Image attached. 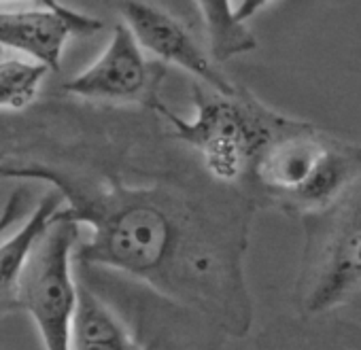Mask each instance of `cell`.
Returning a JSON list of instances; mask_svg holds the SVG:
<instances>
[{"label": "cell", "mask_w": 361, "mask_h": 350, "mask_svg": "<svg viewBox=\"0 0 361 350\" xmlns=\"http://www.w3.org/2000/svg\"><path fill=\"white\" fill-rule=\"evenodd\" d=\"M49 73L39 62L24 60H0V108H24L28 106Z\"/></svg>", "instance_id": "4fadbf2b"}, {"label": "cell", "mask_w": 361, "mask_h": 350, "mask_svg": "<svg viewBox=\"0 0 361 350\" xmlns=\"http://www.w3.org/2000/svg\"><path fill=\"white\" fill-rule=\"evenodd\" d=\"M192 94L196 104L192 121L178 117L161 102L153 111L168 121L174 140L198 151L211 181L238 192L247 189L259 155L295 119L270 111L240 85L232 94H219L194 83Z\"/></svg>", "instance_id": "3957f363"}, {"label": "cell", "mask_w": 361, "mask_h": 350, "mask_svg": "<svg viewBox=\"0 0 361 350\" xmlns=\"http://www.w3.org/2000/svg\"><path fill=\"white\" fill-rule=\"evenodd\" d=\"M64 200L58 192H49L39 206L30 213L20 230H16L9 238H0V316L16 314L20 310V291L22 278L28 265V259L51 225L54 215L62 208Z\"/></svg>", "instance_id": "ba28073f"}, {"label": "cell", "mask_w": 361, "mask_h": 350, "mask_svg": "<svg viewBox=\"0 0 361 350\" xmlns=\"http://www.w3.org/2000/svg\"><path fill=\"white\" fill-rule=\"evenodd\" d=\"M262 350H361V331L344 323L312 325L304 318L268 333Z\"/></svg>", "instance_id": "7c38bea8"}, {"label": "cell", "mask_w": 361, "mask_h": 350, "mask_svg": "<svg viewBox=\"0 0 361 350\" xmlns=\"http://www.w3.org/2000/svg\"><path fill=\"white\" fill-rule=\"evenodd\" d=\"M79 238L81 227L56 213L51 225L39 238L22 278L20 310L32 316L45 350H71L77 312L73 255Z\"/></svg>", "instance_id": "5b68a950"}, {"label": "cell", "mask_w": 361, "mask_h": 350, "mask_svg": "<svg viewBox=\"0 0 361 350\" xmlns=\"http://www.w3.org/2000/svg\"><path fill=\"white\" fill-rule=\"evenodd\" d=\"M71 350H145V346L90 285L79 282Z\"/></svg>", "instance_id": "30bf717a"}, {"label": "cell", "mask_w": 361, "mask_h": 350, "mask_svg": "<svg viewBox=\"0 0 361 350\" xmlns=\"http://www.w3.org/2000/svg\"><path fill=\"white\" fill-rule=\"evenodd\" d=\"M202 18L209 54L215 64L257 49V39L234 15L230 0H194Z\"/></svg>", "instance_id": "8fae6325"}, {"label": "cell", "mask_w": 361, "mask_h": 350, "mask_svg": "<svg viewBox=\"0 0 361 350\" xmlns=\"http://www.w3.org/2000/svg\"><path fill=\"white\" fill-rule=\"evenodd\" d=\"M161 62H147L132 32L117 24L104 54L83 73L64 83V92L111 102H140L149 108L159 104Z\"/></svg>", "instance_id": "52a82bcc"}, {"label": "cell", "mask_w": 361, "mask_h": 350, "mask_svg": "<svg viewBox=\"0 0 361 350\" xmlns=\"http://www.w3.org/2000/svg\"><path fill=\"white\" fill-rule=\"evenodd\" d=\"M0 179H7V159L0 161ZM26 206V196L24 192H13V196L9 198V202L5 204V211L0 215V234H5L7 230H11V225L22 217Z\"/></svg>", "instance_id": "9a60e30c"}, {"label": "cell", "mask_w": 361, "mask_h": 350, "mask_svg": "<svg viewBox=\"0 0 361 350\" xmlns=\"http://www.w3.org/2000/svg\"><path fill=\"white\" fill-rule=\"evenodd\" d=\"M361 181V146L295 121L259 155L245 196L298 217L336 204Z\"/></svg>", "instance_id": "7a4b0ae2"}, {"label": "cell", "mask_w": 361, "mask_h": 350, "mask_svg": "<svg viewBox=\"0 0 361 350\" xmlns=\"http://www.w3.org/2000/svg\"><path fill=\"white\" fill-rule=\"evenodd\" d=\"M7 179L45 181L64 200L58 217L87 227L77 242L79 265H100L147 282L159 295L196 308L230 335L251 329L245 282L253 202L157 179L132 185L115 172H85L7 157Z\"/></svg>", "instance_id": "6da1fadb"}, {"label": "cell", "mask_w": 361, "mask_h": 350, "mask_svg": "<svg viewBox=\"0 0 361 350\" xmlns=\"http://www.w3.org/2000/svg\"><path fill=\"white\" fill-rule=\"evenodd\" d=\"M300 219L304 249L293 295L304 318H319L361 295V181L336 204Z\"/></svg>", "instance_id": "277c9868"}, {"label": "cell", "mask_w": 361, "mask_h": 350, "mask_svg": "<svg viewBox=\"0 0 361 350\" xmlns=\"http://www.w3.org/2000/svg\"><path fill=\"white\" fill-rule=\"evenodd\" d=\"M270 0H243V3L238 5V9L234 11V15L240 24H245L251 15H255L259 9H264Z\"/></svg>", "instance_id": "2e32d148"}, {"label": "cell", "mask_w": 361, "mask_h": 350, "mask_svg": "<svg viewBox=\"0 0 361 350\" xmlns=\"http://www.w3.org/2000/svg\"><path fill=\"white\" fill-rule=\"evenodd\" d=\"M109 5L121 15V24L132 32L138 47L155 54L161 64L180 66L219 94L236 89L213 62L188 15H180L161 0H109Z\"/></svg>", "instance_id": "8992f818"}, {"label": "cell", "mask_w": 361, "mask_h": 350, "mask_svg": "<svg viewBox=\"0 0 361 350\" xmlns=\"http://www.w3.org/2000/svg\"><path fill=\"white\" fill-rule=\"evenodd\" d=\"M71 35V24L47 9L0 11V49L24 51L49 70H60L62 49Z\"/></svg>", "instance_id": "9c48e42d"}, {"label": "cell", "mask_w": 361, "mask_h": 350, "mask_svg": "<svg viewBox=\"0 0 361 350\" xmlns=\"http://www.w3.org/2000/svg\"><path fill=\"white\" fill-rule=\"evenodd\" d=\"M3 159H7V153H5V151H0V161H3Z\"/></svg>", "instance_id": "e0dca14e"}, {"label": "cell", "mask_w": 361, "mask_h": 350, "mask_svg": "<svg viewBox=\"0 0 361 350\" xmlns=\"http://www.w3.org/2000/svg\"><path fill=\"white\" fill-rule=\"evenodd\" d=\"M0 56H3V49H0Z\"/></svg>", "instance_id": "ac0fdd59"}, {"label": "cell", "mask_w": 361, "mask_h": 350, "mask_svg": "<svg viewBox=\"0 0 361 350\" xmlns=\"http://www.w3.org/2000/svg\"><path fill=\"white\" fill-rule=\"evenodd\" d=\"M3 236H5V234H0V238H3Z\"/></svg>", "instance_id": "d6986e66"}, {"label": "cell", "mask_w": 361, "mask_h": 350, "mask_svg": "<svg viewBox=\"0 0 361 350\" xmlns=\"http://www.w3.org/2000/svg\"><path fill=\"white\" fill-rule=\"evenodd\" d=\"M30 3H37L41 5L43 9L60 15L62 20H66L73 28V35L77 37H90V35H96L98 30H102V22L92 18V15H83V13H77L73 9H68L66 5H62L60 0H30Z\"/></svg>", "instance_id": "5bb4252c"}]
</instances>
